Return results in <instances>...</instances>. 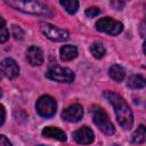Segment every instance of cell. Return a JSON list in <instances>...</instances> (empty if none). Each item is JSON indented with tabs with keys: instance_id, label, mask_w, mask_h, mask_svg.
I'll list each match as a JSON object with an SVG mask.
<instances>
[{
	"instance_id": "obj_15",
	"label": "cell",
	"mask_w": 146,
	"mask_h": 146,
	"mask_svg": "<svg viewBox=\"0 0 146 146\" xmlns=\"http://www.w3.org/2000/svg\"><path fill=\"white\" fill-rule=\"evenodd\" d=\"M108 73H110V76H111L114 81H117V82L122 81V80L124 79V76H125V71H124V68H123L121 65H119V64H115V65L111 66Z\"/></svg>"
},
{
	"instance_id": "obj_16",
	"label": "cell",
	"mask_w": 146,
	"mask_h": 146,
	"mask_svg": "<svg viewBox=\"0 0 146 146\" xmlns=\"http://www.w3.org/2000/svg\"><path fill=\"white\" fill-rule=\"evenodd\" d=\"M145 139H146V127L143 125V124H140V125L135 130V132L132 133V136H131V141H132L133 144H141V143L145 141Z\"/></svg>"
},
{
	"instance_id": "obj_24",
	"label": "cell",
	"mask_w": 146,
	"mask_h": 146,
	"mask_svg": "<svg viewBox=\"0 0 146 146\" xmlns=\"http://www.w3.org/2000/svg\"><path fill=\"white\" fill-rule=\"evenodd\" d=\"M143 49H144V52H145V55H146V40H145V42H144V47H143Z\"/></svg>"
},
{
	"instance_id": "obj_3",
	"label": "cell",
	"mask_w": 146,
	"mask_h": 146,
	"mask_svg": "<svg viewBox=\"0 0 146 146\" xmlns=\"http://www.w3.org/2000/svg\"><path fill=\"white\" fill-rule=\"evenodd\" d=\"M91 115H92V120L95 122V124L105 133V135H113L115 129H114V125L113 123L111 122L107 113L102 108V107H98V106H94L92 110H91Z\"/></svg>"
},
{
	"instance_id": "obj_14",
	"label": "cell",
	"mask_w": 146,
	"mask_h": 146,
	"mask_svg": "<svg viewBox=\"0 0 146 146\" xmlns=\"http://www.w3.org/2000/svg\"><path fill=\"white\" fill-rule=\"evenodd\" d=\"M127 84L131 89H140L146 86V79L140 74H133L128 79Z\"/></svg>"
},
{
	"instance_id": "obj_12",
	"label": "cell",
	"mask_w": 146,
	"mask_h": 146,
	"mask_svg": "<svg viewBox=\"0 0 146 146\" xmlns=\"http://www.w3.org/2000/svg\"><path fill=\"white\" fill-rule=\"evenodd\" d=\"M42 136L43 137H47V138H52V139H56V140H59V141H65L66 140V135L63 130L58 129V128H55V127H46L43 130H42Z\"/></svg>"
},
{
	"instance_id": "obj_10",
	"label": "cell",
	"mask_w": 146,
	"mask_h": 146,
	"mask_svg": "<svg viewBox=\"0 0 146 146\" xmlns=\"http://www.w3.org/2000/svg\"><path fill=\"white\" fill-rule=\"evenodd\" d=\"M94 131L84 125V127H81L80 129H78L76 131L73 132V139L78 143V144H82V145H88V144H91L94 141Z\"/></svg>"
},
{
	"instance_id": "obj_23",
	"label": "cell",
	"mask_w": 146,
	"mask_h": 146,
	"mask_svg": "<svg viewBox=\"0 0 146 146\" xmlns=\"http://www.w3.org/2000/svg\"><path fill=\"white\" fill-rule=\"evenodd\" d=\"M1 113H2V119H1V125H2L3 122H5V117H6V113H5V107L3 106H1Z\"/></svg>"
},
{
	"instance_id": "obj_18",
	"label": "cell",
	"mask_w": 146,
	"mask_h": 146,
	"mask_svg": "<svg viewBox=\"0 0 146 146\" xmlns=\"http://www.w3.org/2000/svg\"><path fill=\"white\" fill-rule=\"evenodd\" d=\"M60 6L64 7V9L68 13V14H75L78 8H79V2L75 0H60L59 1Z\"/></svg>"
},
{
	"instance_id": "obj_21",
	"label": "cell",
	"mask_w": 146,
	"mask_h": 146,
	"mask_svg": "<svg viewBox=\"0 0 146 146\" xmlns=\"http://www.w3.org/2000/svg\"><path fill=\"white\" fill-rule=\"evenodd\" d=\"M100 14V9L97 8V7H89L87 10H86V15L88 17H95L97 15Z\"/></svg>"
},
{
	"instance_id": "obj_22",
	"label": "cell",
	"mask_w": 146,
	"mask_h": 146,
	"mask_svg": "<svg viewBox=\"0 0 146 146\" xmlns=\"http://www.w3.org/2000/svg\"><path fill=\"white\" fill-rule=\"evenodd\" d=\"M0 146H13L11 143L6 138V136L1 135L0 136Z\"/></svg>"
},
{
	"instance_id": "obj_13",
	"label": "cell",
	"mask_w": 146,
	"mask_h": 146,
	"mask_svg": "<svg viewBox=\"0 0 146 146\" xmlns=\"http://www.w3.org/2000/svg\"><path fill=\"white\" fill-rule=\"evenodd\" d=\"M59 55H60L62 60L68 62V60H72L73 58H75L78 56V49H76L75 46L66 44V46H63L59 49Z\"/></svg>"
},
{
	"instance_id": "obj_4",
	"label": "cell",
	"mask_w": 146,
	"mask_h": 146,
	"mask_svg": "<svg viewBox=\"0 0 146 146\" xmlns=\"http://www.w3.org/2000/svg\"><path fill=\"white\" fill-rule=\"evenodd\" d=\"M96 29L97 31L105 32L107 34L117 35L123 31V24L111 17H103L96 22Z\"/></svg>"
},
{
	"instance_id": "obj_8",
	"label": "cell",
	"mask_w": 146,
	"mask_h": 146,
	"mask_svg": "<svg viewBox=\"0 0 146 146\" xmlns=\"http://www.w3.org/2000/svg\"><path fill=\"white\" fill-rule=\"evenodd\" d=\"M82 116H83V108L80 104H73L66 107L62 113L63 120L67 122H78L82 119Z\"/></svg>"
},
{
	"instance_id": "obj_20",
	"label": "cell",
	"mask_w": 146,
	"mask_h": 146,
	"mask_svg": "<svg viewBox=\"0 0 146 146\" xmlns=\"http://www.w3.org/2000/svg\"><path fill=\"white\" fill-rule=\"evenodd\" d=\"M11 32H13V36L15 39H22L24 36V32L22 31V29L17 25H13L11 26Z\"/></svg>"
},
{
	"instance_id": "obj_1",
	"label": "cell",
	"mask_w": 146,
	"mask_h": 146,
	"mask_svg": "<svg viewBox=\"0 0 146 146\" xmlns=\"http://www.w3.org/2000/svg\"><path fill=\"white\" fill-rule=\"evenodd\" d=\"M104 96L114 107L116 120H117L119 124L124 129H130L133 124V115H132L130 107L125 103V100L116 92L110 91V90L105 91Z\"/></svg>"
},
{
	"instance_id": "obj_25",
	"label": "cell",
	"mask_w": 146,
	"mask_h": 146,
	"mask_svg": "<svg viewBox=\"0 0 146 146\" xmlns=\"http://www.w3.org/2000/svg\"><path fill=\"white\" fill-rule=\"evenodd\" d=\"M38 146H44V145H38Z\"/></svg>"
},
{
	"instance_id": "obj_19",
	"label": "cell",
	"mask_w": 146,
	"mask_h": 146,
	"mask_svg": "<svg viewBox=\"0 0 146 146\" xmlns=\"http://www.w3.org/2000/svg\"><path fill=\"white\" fill-rule=\"evenodd\" d=\"M1 35H0V42L3 43L6 42L8 39H9V31L7 30L6 27V23H5V19L1 18Z\"/></svg>"
},
{
	"instance_id": "obj_6",
	"label": "cell",
	"mask_w": 146,
	"mask_h": 146,
	"mask_svg": "<svg viewBox=\"0 0 146 146\" xmlns=\"http://www.w3.org/2000/svg\"><path fill=\"white\" fill-rule=\"evenodd\" d=\"M35 107H36V112L39 113V115H41L42 117H50L56 113L57 104L52 97L46 95L38 99Z\"/></svg>"
},
{
	"instance_id": "obj_17",
	"label": "cell",
	"mask_w": 146,
	"mask_h": 146,
	"mask_svg": "<svg viewBox=\"0 0 146 146\" xmlns=\"http://www.w3.org/2000/svg\"><path fill=\"white\" fill-rule=\"evenodd\" d=\"M90 51H91V54L94 55L95 58H102V57H104V55L106 52L105 47L103 46V43L102 42H98V41H96V42H94L91 44Z\"/></svg>"
},
{
	"instance_id": "obj_7",
	"label": "cell",
	"mask_w": 146,
	"mask_h": 146,
	"mask_svg": "<svg viewBox=\"0 0 146 146\" xmlns=\"http://www.w3.org/2000/svg\"><path fill=\"white\" fill-rule=\"evenodd\" d=\"M40 30L43 33V35H46L49 40L57 41V42L65 41L70 36V34L66 30L59 29V27H57L55 25H51L49 23H41L40 24Z\"/></svg>"
},
{
	"instance_id": "obj_2",
	"label": "cell",
	"mask_w": 146,
	"mask_h": 146,
	"mask_svg": "<svg viewBox=\"0 0 146 146\" xmlns=\"http://www.w3.org/2000/svg\"><path fill=\"white\" fill-rule=\"evenodd\" d=\"M7 3L17 10L33 14V15H48L50 9L48 6L40 1H26V0H15V1H7Z\"/></svg>"
},
{
	"instance_id": "obj_9",
	"label": "cell",
	"mask_w": 146,
	"mask_h": 146,
	"mask_svg": "<svg viewBox=\"0 0 146 146\" xmlns=\"http://www.w3.org/2000/svg\"><path fill=\"white\" fill-rule=\"evenodd\" d=\"M1 73L7 79H15L19 74V67L13 58H6L1 62Z\"/></svg>"
},
{
	"instance_id": "obj_5",
	"label": "cell",
	"mask_w": 146,
	"mask_h": 146,
	"mask_svg": "<svg viewBox=\"0 0 146 146\" xmlns=\"http://www.w3.org/2000/svg\"><path fill=\"white\" fill-rule=\"evenodd\" d=\"M46 76L50 80L57 81V82H62V83H68L72 82L74 80V73L67 68V67H62V66H52L50 67L47 73Z\"/></svg>"
},
{
	"instance_id": "obj_11",
	"label": "cell",
	"mask_w": 146,
	"mask_h": 146,
	"mask_svg": "<svg viewBox=\"0 0 146 146\" xmlns=\"http://www.w3.org/2000/svg\"><path fill=\"white\" fill-rule=\"evenodd\" d=\"M26 59L33 66L41 65L43 63V52L39 47L31 46L26 50Z\"/></svg>"
}]
</instances>
